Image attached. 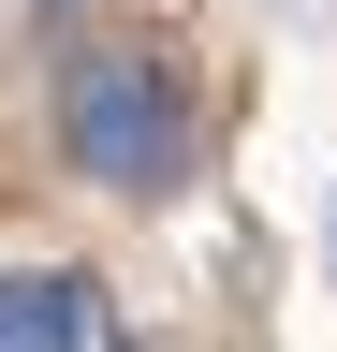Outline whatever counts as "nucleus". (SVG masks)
Wrapping results in <instances>:
<instances>
[{
	"mask_svg": "<svg viewBox=\"0 0 337 352\" xmlns=\"http://www.w3.org/2000/svg\"><path fill=\"white\" fill-rule=\"evenodd\" d=\"M59 147L103 191H176V103H161V74L147 59H73L59 74Z\"/></svg>",
	"mask_w": 337,
	"mask_h": 352,
	"instance_id": "nucleus-1",
	"label": "nucleus"
},
{
	"mask_svg": "<svg viewBox=\"0 0 337 352\" xmlns=\"http://www.w3.org/2000/svg\"><path fill=\"white\" fill-rule=\"evenodd\" d=\"M0 352H117L103 279H0Z\"/></svg>",
	"mask_w": 337,
	"mask_h": 352,
	"instance_id": "nucleus-2",
	"label": "nucleus"
}]
</instances>
